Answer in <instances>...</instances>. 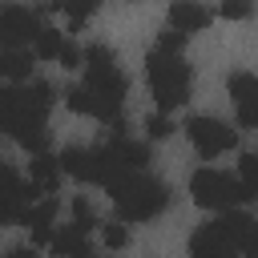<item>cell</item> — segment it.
Listing matches in <instances>:
<instances>
[{
    "label": "cell",
    "mask_w": 258,
    "mask_h": 258,
    "mask_svg": "<svg viewBox=\"0 0 258 258\" xmlns=\"http://www.w3.org/2000/svg\"><path fill=\"white\" fill-rule=\"evenodd\" d=\"M189 258H238V250H234V242H230L214 222H206V226L194 230V238H189Z\"/></svg>",
    "instance_id": "10"
},
{
    "label": "cell",
    "mask_w": 258,
    "mask_h": 258,
    "mask_svg": "<svg viewBox=\"0 0 258 258\" xmlns=\"http://www.w3.org/2000/svg\"><path fill=\"white\" fill-rule=\"evenodd\" d=\"M32 52L28 48H0V81H12V85H24L32 77Z\"/></svg>",
    "instance_id": "13"
},
{
    "label": "cell",
    "mask_w": 258,
    "mask_h": 258,
    "mask_svg": "<svg viewBox=\"0 0 258 258\" xmlns=\"http://www.w3.org/2000/svg\"><path fill=\"white\" fill-rule=\"evenodd\" d=\"M4 258H36V246H12Z\"/></svg>",
    "instance_id": "25"
},
{
    "label": "cell",
    "mask_w": 258,
    "mask_h": 258,
    "mask_svg": "<svg viewBox=\"0 0 258 258\" xmlns=\"http://www.w3.org/2000/svg\"><path fill=\"white\" fill-rule=\"evenodd\" d=\"M101 242H105L109 250H125V246H129V226H125V222H105V226H101Z\"/></svg>",
    "instance_id": "17"
},
{
    "label": "cell",
    "mask_w": 258,
    "mask_h": 258,
    "mask_svg": "<svg viewBox=\"0 0 258 258\" xmlns=\"http://www.w3.org/2000/svg\"><path fill=\"white\" fill-rule=\"evenodd\" d=\"M40 8H28V4H4L0 8V48H24L36 40V32L44 28L40 24Z\"/></svg>",
    "instance_id": "6"
},
{
    "label": "cell",
    "mask_w": 258,
    "mask_h": 258,
    "mask_svg": "<svg viewBox=\"0 0 258 258\" xmlns=\"http://www.w3.org/2000/svg\"><path fill=\"white\" fill-rule=\"evenodd\" d=\"M185 137L194 141V149L210 161V157H222V153H230L234 145H238V129H230L226 121H218V117H189L185 121Z\"/></svg>",
    "instance_id": "5"
},
{
    "label": "cell",
    "mask_w": 258,
    "mask_h": 258,
    "mask_svg": "<svg viewBox=\"0 0 258 258\" xmlns=\"http://www.w3.org/2000/svg\"><path fill=\"white\" fill-rule=\"evenodd\" d=\"M97 4H101V0H60V12L69 16V24H73V28H81V24L97 12Z\"/></svg>",
    "instance_id": "15"
},
{
    "label": "cell",
    "mask_w": 258,
    "mask_h": 258,
    "mask_svg": "<svg viewBox=\"0 0 258 258\" xmlns=\"http://www.w3.org/2000/svg\"><path fill=\"white\" fill-rule=\"evenodd\" d=\"M56 64H64V69H77V64H81V48L69 40V44L60 48V60H56Z\"/></svg>",
    "instance_id": "24"
},
{
    "label": "cell",
    "mask_w": 258,
    "mask_h": 258,
    "mask_svg": "<svg viewBox=\"0 0 258 258\" xmlns=\"http://www.w3.org/2000/svg\"><path fill=\"white\" fill-rule=\"evenodd\" d=\"M238 258H258V222L246 230V238H242V246H238Z\"/></svg>",
    "instance_id": "22"
},
{
    "label": "cell",
    "mask_w": 258,
    "mask_h": 258,
    "mask_svg": "<svg viewBox=\"0 0 258 258\" xmlns=\"http://www.w3.org/2000/svg\"><path fill=\"white\" fill-rule=\"evenodd\" d=\"M105 189H109L113 210H117L121 222H149L161 210H169V202H173V189L161 177H149L145 169L141 173H125V177H117Z\"/></svg>",
    "instance_id": "1"
},
{
    "label": "cell",
    "mask_w": 258,
    "mask_h": 258,
    "mask_svg": "<svg viewBox=\"0 0 258 258\" xmlns=\"http://www.w3.org/2000/svg\"><path fill=\"white\" fill-rule=\"evenodd\" d=\"M48 250H52V258H89V230H81L77 222H69V226H60L52 234Z\"/></svg>",
    "instance_id": "12"
},
{
    "label": "cell",
    "mask_w": 258,
    "mask_h": 258,
    "mask_svg": "<svg viewBox=\"0 0 258 258\" xmlns=\"http://www.w3.org/2000/svg\"><path fill=\"white\" fill-rule=\"evenodd\" d=\"M73 222H77L81 230L101 226V222H97V214H93V206H89V198H73Z\"/></svg>",
    "instance_id": "19"
},
{
    "label": "cell",
    "mask_w": 258,
    "mask_h": 258,
    "mask_svg": "<svg viewBox=\"0 0 258 258\" xmlns=\"http://www.w3.org/2000/svg\"><path fill=\"white\" fill-rule=\"evenodd\" d=\"M145 133H149V141H165V137L173 133V121H169L165 113H153V117L145 121Z\"/></svg>",
    "instance_id": "20"
},
{
    "label": "cell",
    "mask_w": 258,
    "mask_h": 258,
    "mask_svg": "<svg viewBox=\"0 0 258 258\" xmlns=\"http://www.w3.org/2000/svg\"><path fill=\"white\" fill-rule=\"evenodd\" d=\"M81 60H85V69H89V81H85V89H93L101 101H113V105H121L125 101V93H129V81H125V73L117 69V56H113V48L109 44H89L85 52H81Z\"/></svg>",
    "instance_id": "4"
},
{
    "label": "cell",
    "mask_w": 258,
    "mask_h": 258,
    "mask_svg": "<svg viewBox=\"0 0 258 258\" xmlns=\"http://www.w3.org/2000/svg\"><path fill=\"white\" fill-rule=\"evenodd\" d=\"M230 97L238 109V125L258 129V77L254 73H234L230 77Z\"/></svg>",
    "instance_id": "8"
},
{
    "label": "cell",
    "mask_w": 258,
    "mask_h": 258,
    "mask_svg": "<svg viewBox=\"0 0 258 258\" xmlns=\"http://www.w3.org/2000/svg\"><path fill=\"white\" fill-rule=\"evenodd\" d=\"M56 214H60V202H56L52 194H48V198H36V202L24 210L20 226H28L32 246H48V242H52V222H56Z\"/></svg>",
    "instance_id": "7"
},
{
    "label": "cell",
    "mask_w": 258,
    "mask_h": 258,
    "mask_svg": "<svg viewBox=\"0 0 258 258\" xmlns=\"http://www.w3.org/2000/svg\"><path fill=\"white\" fill-rule=\"evenodd\" d=\"M24 218V206H16V202H4L0 198V226H12V222H20Z\"/></svg>",
    "instance_id": "23"
},
{
    "label": "cell",
    "mask_w": 258,
    "mask_h": 258,
    "mask_svg": "<svg viewBox=\"0 0 258 258\" xmlns=\"http://www.w3.org/2000/svg\"><path fill=\"white\" fill-rule=\"evenodd\" d=\"M64 44H69L64 32L44 24V28L36 32V40H32V56H36V60H60V48H64Z\"/></svg>",
    "instance_id": "14"
},
{
    "label": "cell",
    "mask_w": 258,
    "mask_h": 258,
    "mask_svg": "<svg viewBox=\"0 0 258 258\" xmlns=\"http://www.w3.org/2000/svg\"><path fill=\"white\" fill-rule=\"evenodd\" d=\"M226 20H246L250 12H254V0H222V8H218Z\"/></svg>",
    "instance_id": "21"
},
{
    "label": "cell",
    "mask_w": 258,
    "mask_h": 258,
    "mask_svg": "<svg viewBox=\"0 0 258 258\" xmlns=\"http://www.w3.org/2000/svg\"><path fill=\"white\" fill-rule=\"evenodd\" d=\"M60 161L52 157V153H32V161H28V185L40 194V198H48V194H56V185H60Z\"/></svg>",
    "instance_id": "11"
},
{
    "label": "cell",
    "mask_w": 258,
    "mask_h": 258,
    "mask_svg": "<svg viewBox=\"0 0 258 258\" xmlns=\"http://www.w3.org/2000/svg\"><path fill=\"white\" fill-rule=\"evenodd\" d=\"M145 77H149V93L157 101L161 113L177 109L189 101V89H194V69L181 60V56H165V52H149L145 60Z\"/></svg>",
    "instance_id": "2"
},
{
    "label": "cell",
    "mask_w": 258,
    "mask_h": 258,
    "mask_svg": "<svg viewBox=\"0 0 258 258\" xmlns=\"http://www.w3.org/2000/svg\"><path fill=\"white\" fill-rule=\"evenodd\" d=\"M181 44H185V36L181 32H157V44H153V52H165V56H181Z\"/></svg>",
    "instance_id": "18"
},
{
    "label": "cell",
    "mask_w": 258,
    "mask_h": 258,
    "mask_svg": "<svg viewBox=\"0 0 258 258\" xmlns=\"http://www.w3.org/2000/svg\"><path fill=\"white\" fill-rule=\"evenodd\" d=\"M238 181L246 185L250 198H258V153H242V161H238Z\"/></svg>",
    "instance_id": "16"
},
{
    "label": "cell",
    "mask_w": 258,
    "mask_h": 258,
    "mask_svg": "<svg viewBox=\"0 0 258 258\" xmlns=\"http://www.w3.org/2000/svg\"><path fill=\"white\" fill-rule=\"evenodd\" d=\"M165 20H169V28H173V32L189 36V32H202V28L214 20V12H210L202 0H173V4H169V12H165Z\"/></svg>",
    "instance_id": "9"
},
{
    "label": "cell",
    "mask_w": 258,
    "mask_h": 258,
    "mask_svg": "<svg viewBox=\"0 0 258 258\" xmlns=\"http://www.w3.org/2000/svg\"><path fill=\"white\" fill-rule=\"evenodd\" d=\"M189 194H194V202H198L202 210H218V214L238 210V206L250 198L238 177H230V173H222V169H210V165H206V169H194Z\"/></svg>",
    "instance_id": "3"
}]
</instances>
